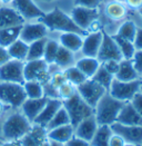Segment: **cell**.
I'll return each mask as SVG.
<instances>
[{"label":"cell","instance_id":"cell-8","mask_svg":"<svg viewBox=\"0 0 142 146\" xmlns=\"http://www.w3.org/2000/svg\"><path fill=\"white\" fill-rule=\"evenodd\" d=\"M77 92L82 97L83 100L93 108L102 96L108 93V90L103 86L97 83L92 78H88L81 85L77 86Z\"/></svg>","mask_w":142,"mask_h":146},{"label":"cell","instance_id":"cell-16","mask_svg":"<svg viewBox=\"0 0 142 146\" xmlns=\"http://www.w3.org/2000/svg\"><path fill=\"white\" fill-rule=\"evenodd\" d=\"M48 139V129L39 124L32 123L29 132L20 139L22 146H40Z\"/></svg>","mask_w":142,"mask_h":146},{"label":"cell","instance_id":"cell-17","mask_svg":"<svg viewBox=\"0 0 142 146\" xmlns=\"http://www.w3.org/2000/svg\"><path fill=\"white\" fill-rule=\"evenodd\" d=\"M26 23L22 16L11 6H0V29L21 26Z\"/></svg>","mask_w":142,"mask_h":146},{"label":"cell","instance_id":"cell-45","mask_svg":"<svg viewBox=\"0 0 142 146\" xmlns=\"http://www.w3.org/2000/svg\"><path fill=\"white\" fill-rule=\"evenodd\" d=\"M123 2L130 11L138 12L142 8V0H123Z\"/></svg>","mask_w":142,"mask_h":146},{"label":"cell","instance_id":"cell-11","mask_svg":"<svg viewBox=\"0 0 142 146\" xmlns=\"http://www.w3.org/2000/svg\"><path fill=\"white\" fill-rule=\"evenodd\" d=\"M49 35H50V31L43 23L39 20L26 21L21 28L20 39H22L27 44H31L36 40L49 37Z\"/></svg>","mask_w":142,"mask_h":146},{"label":"cell","instance_id":"cell-37","mask_svg":"<svg viewBox=\"0 0 142 146\" xmlns=\"http://www.w3.org/2000/svg\"><path fill=\"white\" fill-rule=\"evenodd\" d=\"M91 78H92L93 80H95L97 83H99L100 85L103 86L106 90H109L112 80L114 79V76H113L112 74L109 73L102 65H100V67L98 68V70L95 72V74Z\"/></svg>","mask_w":142,"mask_h":146},{"label":"cell","instance_id":"cell-46","mask_svg":"<svg viewBox=\"0 0 142 146\" xmlns=\"http://www.w3.org/2000/svg\"><path fill=\"white\" fill-rule=\"evenodd\" d=\"M127 142L119 134L112 133L109 138V146H123Z\"/></svg>","mask_w":142,"mask_h":146},{"label":"cell","instance_id":"cell-29","mask_svg":"<svg viewBox=\"0 0 142 146\" xmlns=\"http://www.w3.org/2000/svg\"><path fill=\"white\" fill-rule=\"evenodd\" d=\"M21 28H22V25L0 29V46L5 47V48H8L17 39H19Z\"/></svg>","mask_w":142,"mask_h":146},{"label":"cell","instance_id":"cell-38","mask_svg":"<svg viewBox=\"0 0 142 146\" xmlns=\"http://www.w3.org/2000/svg\"><path fill=\"white\" fill-rule=\"evenodd\" d=\"M76 94H77V86H74L73 84L69 83L68 80L66 83H63L58 88V98H59L60 100H62V102L70 99Z\"/></svg>","mask_w":142,"mask_h":146},{"label":"cell","instance_id":"cell-1","mask_svg":"<svg viewBox=\"0 0 142 146\" xmlns=\"http://www.w3.org/2000/svg\"><path fill=\"white\" fill-rule=\"evenodd\" d=\"M30 122L20 110H9L2 118L1 123V138L3 141L21 139L31 128Z\"/></svg>","mask_w":142,"mask_h":146},{"label":"cell","instance_id":"cell-35","mask_svg":"<svg viewBox=\"0 0 142 146\" xmlns=\"http://www.w3.org/2000/svg\"><path fill=\"white\" fill-rule=\"evenodd\" d=\"M63 73L66 75L67 80H68L69 83H71V84H73L74 86L81 85L82 83H84V82L88 79V78L85 77V75H84L76 65L71 66V67L67 68V69H64Z\"/></svg>","mask_w":142,"mask_h":146},{"label":"cell","instance_id":"cell-20","mask_svg":"<svg viewBox=\"0 0 142 146\" xmlns=\"http://www.w3.org/2000/svg\"><path fill=\"white\" fill-rule=\"evenodd\" d=\"M61 107H62V100H60L59 98H48L45 107L40 111V114L37 116L34 123L47 127L49 122L52 119V117L56 115V113Z\"/></svg>","mask_w":142,"mask_h":146},{"label":"cell","instance_id":"cell-7","mask_svg":"<svg viewBox=\"0 0 142 146\" xmlns=\"http://www.w3.org/2000/svg\"><path fill=\"white\" fill-rule=\"evenodd\" d=\"M24 80H37L42 85L47 84L51 77L50 65L45 59L24 61Z\"/></svg>","mask_w":142,"mask_h":146},{"label":"cell","instance_id":"cell-28","mask_svg":"<svg viewBox=\"0 0 142 146\" xmlns=\"http://www.w3.org/2000/svg\"><path fill=\"white\" fill-rule=\"evenodd\" d=\"M138 27H139L138 24H137L133 19L128 18V19H126L122 24L119 26L114 35L118 37H121V38H123V39L130 40V41H134ZM112 36H113V35H112Z\"/></svg>","mask_w":142,"mask_h":146},{"label":"cell","instance_id":"cell-42","mask_svg":"<svg viewBox=\"0 0 142 146\" xmlns=\"http://www.w3.org/2000/svg\"><path fill=\"white\" fill-rule=\"evenodd\" d=\"M120 61L121 60H114V59H110V60H106L101 62V65L106 68V70L110 74H112L113 76H116V74L118 72L119 66H120Z\"/></svg>","mask_w":142,"mask_h":146},{"label":"cell","instance_id":"cell-56","mask_svg":"<svg viewBox=\"0 0 142 146\" xmlns=\"http://www.w3.org/2000/svg\"><path fill=\"white\" fill-rule=\"evenodd\" d=\"M123 146H137V145H133V144H129V143H126Z\"/></svg>","mask_w":142,"mask_h":146},{"label":"cell","instance_id":"cell-48","mask_svg":"<svg viewBox=\"0 0 142 146\" xmlns=\"http://www.w3.org/2000/svg\"><path fill=\"white\" fill-rule=\"evenodd\" d=\"M133 44H134V47L137 50H142V27H138Z\"/></svg>","mask_w":142,"mask_h":146},{"label":"cell","instance_id":"cell-53","mask_svg":"<svg viewBox=\"0 0 142 146\" xmlns=\"http://www.w3.org/2000/svg\"><path fill=\"white\" fill-rule=\"evenodd\" d=\"M51 143V146H66V144L63 143H58V142H53V141H50Z\"/></svg>","mask_w":142,"mask_h":146},{"label":"cell","instance_id":"cell-41","mask_svg":"<svg viewBox=\"0 0 142 146\" xmlns=\"http://www.w3.org/2000/svg\"><path fill=\"white\" fill-rule=\"evenodd\" d=\"M105 0H72L73 7H84V8H92L98 9Z\"/></svg>","mask_w":142,"mask_h":146},{"label":"cell","instance_id":"cell-19","mask_svg":"<svg viewBox=\"0 0 142 146\" xmlns=\"http://www.w3.org/2000/svg\"><path fill=\"white\" fill-rule=\"evenodd\" d=\"M52 36L57 37L60 46L80 55L83 37H84L83 35L78 34V33H60V34H52Z\"/></svg>","mask_w":142,"mask_h":146},{"label":"cell","instance_id":"cell-32","mask_svg":"<svg viewBox=\"0 0 142 146\" xmlns=\"http://www.w3.org/2000/svg\"><path fill=\"white\" fill-rule=\"evenodd\" d=\"M47 39H48V37H46V38L36 40L34 42L29 44V50H28L27 60L43 59V54H45V47H46Z\"/></svg>","mask_w":142,"mask_h":146},{"label":"cell","instance_id":"cell-13","mask_svg":"<svg viewBox=\"0 0 142 146\" xmlns=\"http://www.w3.org/2000/svg\"><path fill=\"white\" fill-rule=\"evenodd\" d=\"M97 58L100 62L110 60V59H114V60L123 59L118 44L112 35H109L103 31V39L99 49V52L97 55Z\"/></svg>","mask_w":142,"mask_h":146},{"label":"cell","instance_id":"cell-63","mask_svg":"<svg viewBox=\"0 0 142 146\" xmlns=\"http://www.w3.org/2000/svg\"><path fill=\"white\" fill-rule=\"evenodd\" d=\"M141 90H142V88H141Z\"/></svg>","mask_w":142,"mask_h":146},{"label":"cell","instance_id":"cell-50","mask_svg":"<svg viewBox=\"0 0 142 146\" xmlns=\"http://www.w3.org/2000/svg\"><path fill=\"white\" fill-rule=\"evenodd\" d=\"M9 110H11L5 103H2L1 100H0V119H2L6 115H7V113L9 111Z\"/></svg>","mask_w":142,"mask_h":146},{"label":"cell","instance_id":"cell-58","mask_svg":"<svg viewBox=\"0 0 142 146\" xmlns=\"http://www.w3.org/2000/svg\"><path fill=\"white\" fill-rule=\"evenodd\" d=\"M2 141H3V139H2V138H0V145H1V143H2Z\"/></svg>","mask_w":142,"mask_h":146},{"label":"cell","instance_id":"cell-60","mask_svg":"<svg viewBox=\"0 0 142 146\" xmlns=\"http://www.w3.org/2000/svg\"><path fill=\"white\" fill-rule=\"evenodd\" d=\"M119 1H123V0H119Z\"/></svg>","mask_w":142,"mask_h":146},{"label":"cell","instance_id":"cell-30","mask_svg":"<svg viewBox=\"0 0 142 146\" xmlns=\"http://www.w3.org/2000/svg\"><path fill=\"white\" fill-rule=\"evenodd\" d=\"M111 126L109 125H99L93 138L91 139V146H109V138L112 134Z\"/></svg>","mask_w":142,"mask_h":146},{"label":"cell","instance_id":"cell-21","mask_svg":"<svg viewBox=\"0 0 142 146\" xmlns=\"http://www.w3.org/2000/svg\"><path fill=\"white\" fill-rule=\"evenodd\" d=\"M47 97H41V98H27L24 102V104L21 105L20 110L22 111L24 116L34 123L37 116L40 114V111L45 107L46 103H47Z\"/></svg>","mask_w":142,"mask_h":146},{"label":"cell","instance_id":"cell-59","mask_svg":"<svg viewBox=\"0 0 142 146\" xmlns=\"http://www.w3.org/2000/svg\"><path fill=\"white\" fill-rule=\"evenodd\" d=\"M139 146H142V143H141V144H140V145H139Z\"/></svg>","mask_w":142,"mask_h":146},{"label":"cell","instance_id":"cell-15","mask_svg":"<svg viewBox=\"0 0 142 146\" xmlns=\"http://www.w3.org/2000/svg\"><path fill=\"white\" fill-rule=\"evenodd\" d=\"M103 39V30L95 33H88L83 37L82 47L80 50V56L85 57H97L99 49Z\"/></svg>","mask_w":142,"mask_h":146},{"label":"cell","instance_id":"cell-23","mask_svg":"<svg viewBox=\"0 0 142 146\" xmlns=\"http://www.w3.org/2000/svg\"><path fill=\"white\" fill-rule=\"evenodd\" d=\"M114 78L121 82H132L141 78V76L137 72L132 59H122Z\"/></svg>","mask_w":142,"mask_h":146},{"label":"cell","instance_id":"cell-14","mask_svg":"<svg viewBox=\"0 0 142 146\" xmlns=\"http://www.w3.org/2000/svg\"><path fill=\"white\" fill-rule=\"evenodd\" d=\"M111 129L129 144L139 146L142 143V125H122L114 123L111 125Z\"/></svg>","mask_w":142,"mask_h":146},{"label":"cell","instance_id":"cell-51","mask_svg":"<svg viewBox=\"0 0 142 146\" xmlns=\"http://www.w3.org/2000/svg\"><path fill=\"white\" fill-rule=\"evenodd\" d=\"M0 146H22L20 139H14V141H2Z\"/></svg>","mask_w":142,"mask_h":146},{"label":"cell","instance_id":"cell-55","mask_svg":"<svg viewBox=\"0 0 142 146\" xmlns=\"http://www.w3.org/2000/svg\"><path fill=\"white\" fill-rule=\"evenodd\" d=\"M138 15H139V17H140V19H141V23H142V8L138 11Z\"/></svg>","mask_w":142,"mask_h":146},{"label":"cell","instance_id":"cell-57","mask_svg":"<svg viewBox=\"0 0 142 146\" xmlns=\"http://www.w3.org/2000/svg\"><path fill=\"white\" fill-rule=\"evenodd\" d=\"M1 123H2V119H0V138H1Z\"/></svg>","mask_w":142,"mask_h":146},{"label":"cell","instance_id":"cell-12","mask_svg":"<svg viewBox=\"0 0 142 146\" xmlns=\"http://www.w3.org/2000/svg\"><path fill=\"white\" fill-rule=\"evenodd\" d=\"M10 6L22 16L26 21L38 20L46 13L35 0H12Z\"/></svg>","mask_w":142,"mask_h":146},{"label":"cell","instance_id":"cell-25","mask_svg":"<svg viewBox=\"0 0 142 146\" xmlns=\"http://www.w3.org/2000/svg\"><path fill=\"white\" fill-rule=\"evenodd\" d=\"M79 56H80V55H78V54L71 51L69 49L60 46L53 64H55L56 66H58L61 70H64V69L69 68L71 66L76 65V61H77Z\"/></svg>","mask_w":142,"mask_h":146},{"label":"cell","instance_id":"cell-10","mask_svg":"<svg viewBox=\"0 0 142 146\" xmlns=\"http://www.w3.org/2000/svg\"><path fill=\"white\" fill-rule=\"evenodd\" d=\"M24 61L10 59L2 66H0V82L9 83H24Z\"/></svg>","mask_w":142,"mask_h":146},{"label":"cell","instance_id":"cell-39","mask_svg":"<svg viewBox=\"0 0 142 146\" xmlns=\"http://www.w3.org/2000/svg\"><path fill=\"white\" fill-rule=\"evenodd\" d=\"M35 1L38 3V6L41 9H42V7L45 5H53L52 6V9L56 8V7H58V8L62 9V10H63V5H69L71 8L73 7L72 0H35Z\"/></svg>","mask_w":142,"mask_h":146},{"label":"cell","instance_id":"cell-61","mask_svg":"<svg viewBox=\"0 0 142 146\" xmlns=\"http://www.w3.org/2000/svg\"><path fill=\"white\" fill-rule=\"evenodd\" d=\"M141 79H142V74H141Z\"/></svg>","mask_w":142,"mask_h":146},{"label":"cell","instance_id":"cell-49","mask_svg":"<svg viewBox=\"0 0 142 146\" xmlns=\"http://www.w3.org/2000/svg\"><path fill=\"white\" fill-rule=\"evenodd\" d=\"M10 56H9V52L7 48L5 47H1L0 46V66H2L3 64H6L8 60H10Z\"/></svg>","mask_w":142,"mask_h":146},{"label":"cell","instance_id":"cell-26","mask_svg":"<svg viewBox=\"0 0 142 146\" xmlns=\"http://www.w3.org/2000/svg\"><path fill=\"white\" fill-rule=\"evenodd\" d=\"M100 65L101 62L98 60L97 57L79 56L76 61V66L85 75L87 78H91L100 67Z\"/></svg>","mask_w":142,"mask_h":146},{"label":"cell","instance_id":"cell-54","mask_svg":"<svg viewBox=\"0 0 142 146\" xmlns=\"http://www.w3.org/2000/svg\"><path fill=\"white\" fill-rule=\"evenodd\" d=\"M40 146H51V143H50V141H49V139H47L46 142H43Z\"/></svg>","mask_w":142,"mask_h":146},{"label":"cell","instance_id":"cell-43","mask_svg":"<svg viewBox=\"0 0 142 146\" xmlns=\"http://www.w3.org/2000/svg\"><path fill=\"white\" fill-rule=\"evenodd\" d=\"M130 103L132 104V106L135 108V110L139 113V115L142 117V90L138 92L134 97L130 100Z\"/></svg>","mask_w":142,"mask_h":146},{"label":"cell","instance_id":"cell-62","mask_svg":"<svg viewBox=\"0 0 142 146\" xmlns=\"http://www.w3.org/2000/svg\"><path fill=\"white\" fill-rule=\"evenodd\" d=\"M0 6H1V2H0Z\"/></svg>","mask_w":142,"mask_h":146},{"label":"cell","instance_id":"cell-22","mask_svg":"<svg viewBox=\"0 0 142 146\" xmlns=\"http://www.w3.org/2000/svg\"><path fill=\"white\" fill-rule=\"evenodd\" d=\"M116 123L122 125H142V117L130 102H127L123 104Z\"/></svg>","mask_w":142,"mask_h":146},{"label":"cell","instance_id":"cell-9","mask_svg":"<svg viewBox=\"0 0 142 146\" xmlns=\"http://www.w3.org/2000/svg\"><path fill=\"white\" fill-rule=\"evenodd\" d=\"M69 15L72 18V20L76 23V25L83 30L85 34L88 33L90 26L95 23V20L99 19L100 13L99 8L92 9V8H84V7H72L69 11Z\"/></svg>","mask_w":142,"mask_h":146},{"label":"cell","instance_id":"cell-47","mask_svg":"<svg viewBox=\"0 0 142 146\" xmlns=\"http://www.w3.org/2000/svg\"><path fill=\"white\" fill-rule=\"evenodd\" d=\"M66 146H91V144H90V142H87L80 137L73 136L71 139H69L66 143Z\"/></svg>","mask_w":142,"mask_h":146},{"label":"cell","instance_id":"cell-52","mask_svg":"<svg viewBox=\"0 0 142 146\" xmlns=\"http://www.w3.org/2000/svg\"><path fill=\"white\" fill-rule=\"evenodd\" d=\"M1 6H9L12 2V0H0Z\"/></svg>","mask_w":142,"mask_h":146},{"label":"cell","instance_id":"cell-33","mask_svg":"<svg viewBox=\"0 0 142 146\" xmlns=\"http://www.w3.org/2000/svg\"><path fill=\"white\" fill-rule=\"evenodd\" d=\"M24 89L27 98H41L45 97L43 85L37 80H24Z\"/></svg>","mask_w":142,"mask_h":146},{"label":"cell","instance_id":"cell-4","mask_svg":"<svg viewBox=\"0 0 142 146\" xmlns=\"http://www.w3.org/2000/svg\"><path fill=\"white\" fill-rule=\"evenodd\" d=\"M27 99L24 85L18 83L0 82V100L5 103L11 110H20Z\"/></svg>","mask_w":142,"mask_h":146},{"label":"cell","instance_id":"cell-27","mask_svg":"<svg viewBox=\"0 0 142 146\" xmlns=\"http://www.w3.org/2000/svg\"><path fill=\"white\" fill-rule=\"evenodd\" d=\"M8 52L11 59L16 60L26 61L28 57V50H29V44L24 42L22 39H17L13 44H11L8 48Z\"/></svg>","mask_w":142,"mask_h":146},{"label":"cell","instance_id":"cell-2","mask_svg":"<svg viewBox=\"0 0 142 146\" xmlns=\"http://www.w3.org/2000/svg\"><path fill=\"white\" fill-rule=\"evenodd\" d=\"M38 20L47 26L50 31V35L60 34V33H78L83 36L87 35L72 20L69 12L64 11L58 7L47 11L43 17H41Z\"/></svg>","mask_w":142,"mask_h":146},{"label":"cell","instance_id":"cell-44","mask_svg":"<svg viewBox=\"0 0 142 146\" xmlns=\"http://www.w3.org/2000/svg\"><path fill=\"white\" fill-rule=\"evenodd\" d=\"M132 61H133V65H134L137 72L140 74V76H141V74H142V50H135L134 56H133V58H132Z\"/></svg>","mask_w":142,"mask_h":146},{"label":"cell","instance_id":"cell-6","mask_svg":"<svg viewBox=\"0 0 142 146\" xmlns=\"http://www.w3.org/2000/svg\"><path fill=\"white\" fill-rule=\"evenodd\" d=\"M142 88V79H135L132 82H121L118 79H113L110 88L108 90V93L117 98L121 102H130L132 98L134 97V95L140 92Z\"/></svg>","mask_w":142,"mask_h":146},{"label":"cell","instance_id":"cell-40","mask_svg":"<svg viewBox=\"0 0 142 146\" xmlns=\"http://www.w3.org/2000/svg\"><path fill=\"white\" fill-rule=\"evenodd\" d=\"M66 82H67L66 75L63 73V70H61V69H58V70H56V72L51 74V77H50V80H49V83L57 89Z\"/></svg>","mask_w":142,"mask_h":146},{"label":"cell","instance_id":"cell-18","mask_svg":"<svg viewBox=\"0 0 142 146\" xmlns=\"http://www.w3.org/2000/svg\"><path fill=\"white\" fill-rule=\"evenodd\" d=\"M99 127V124L95 119V114L85 117L74 127V136L80 137L87 142H91L95 132Z\"/></svg>","mask_w":142,"mask_h":146},{"label":"cell","instance_id":"cell-34","mask_svg":"<svg viewBox=\"0 0 142 146\" xmlns=\"http://www.w3.org/2000/svg\"><path fill=\"white\" fill-rule=\"evenodd\" d=\"M113 38L116 39V41L118 44L119 49H120L121 55H122V58L123 59H132L133 56H134V52L137 50L135 47H134L133 41L123 39L121 37L116 36V35H113Z\"/></svg>","mask_w":142,"mask_h":146},{"label":"cell","instance_id":"cell-5","mask_svg":"<svg viewBox=\"0 0 142 146\" xmlns=\"http://www.w3.org/2000/svg\"><path fill=\"white\" fill-rule=\"evenodd\" d=\"M62 104L66 110L68 111V115L70 117V123L74 127L85 117L95 114V108L91 107L89 104H87L82 99V97L78 94V92L70 99L62 102Z\"/></svg>","mask_w":142,"mask_h":146},{"label":"cell","instance_id":"cell-31","mask_svg":"<svg viewBox=\"0 0 142 146\" xmlns=\"http://www.w3.org/2000/svg\"><path fill=\"white\" fill-rule=\"evenodd\" d=\"M60 47V44L57 39L56 36H50L48 37L47 42H46V47H45V54H43V59L47 61L48 64H53L55 59H56V56H57V52H58V49Z\"/></svg>","mask_w":142,"mask_h":146},{"label":"cell","instance_id":"cell-36","mask_svg":"<svg viewBox=\"0 0 142 146\" xmlns=\"http://www.w3.org/2000/svg\"><path fill=\"white\" fill-rule=\"evenodd\" d=\"M67 124H71L70 117H69L68 111L66 110V108L63 107V104H62V107L56 113V115H55V116L52 117V119L49 122V124L47 125L46 128L49 131V129L59 127V126H62V125H67Z\"/></svg>","mask_w":142,"mask_h":146},{"label":"cell","instance_id":"cell-3","mask_svg":"<svg viewBox=\"0 0 142 146\" xmlns=\"http://www.w3.org/2000/svg\"><path fill=\"white\" fill-rule=\"evenodd\" d=\"M124 102H121L106 93L95 107V116L99 125H109L117 122L119 113Z\"/></svg>","mask_w":142,"mask_h":146},{"label":"cell","instance_id":"cell-24","mask_svg":"<svg viewBox=\"0 0 142 146\" xmlns=\"http://www.w3.org/2000/svg\"><path fill=\"white\" fill-rule=\"evenodd\" d=\"M73 136H74V126L72 124L62 125L48 131V139L58 143L66 144Z\"/></svg>","mask_w":142,"mask_h":146}]
</instances>
